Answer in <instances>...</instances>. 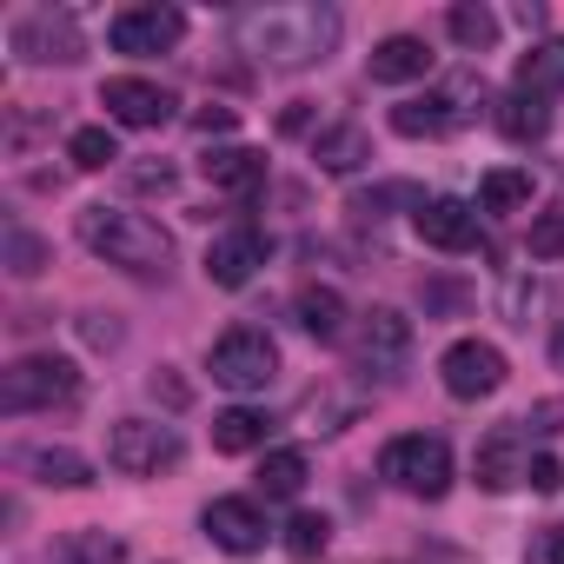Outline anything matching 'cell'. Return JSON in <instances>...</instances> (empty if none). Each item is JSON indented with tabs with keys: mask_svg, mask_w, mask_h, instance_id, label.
Masks as SVG:
<instances>
[{
	"mask_svg": "<svg viewBox=\"0 0 564 564\" xmlns=\"http://www.w3.org/2000/svg\"><path fill=\"white\" fill-rule=\"evenodd\" d=\"M445 28H452V41H458L465 54H485V47L498 41V14L478 8V0H458V8L445 14Z\"/></svg>",
	"mask_w": 564,
	"mask_h": 564,
	"instance_id": "28",
	"label": "cell"
},
{
	"mask_svg": "<svg viewBox=\"0 0 564 564\" xmlns=\"http://www.w3.org/2000/svg\"><path fill=\"white\" fill-rule=\"evenodd\" d=\"M206 372H213V386H226V392H265L272 372H279V346H272L259 326H232V333L213 339Z\"/></svg>",
	"mask_w": 564,
	"mask_h": 564,
	"instance_id": "6",
	"label": "cell"
},
{
	"mask_svg": "<svg viewBox=\"0 0 564 564\" xmlns=\"http://www.w3.org/2000/svg\"><path fill=\"white\" fill-rule=\"evenodd\" d=\"M107 465L127 471V478H160V471L180 465V432L153 425V419H120L107 432Z\"/></svg>",
	"mask_w": 564,
	"mask_h": 564,
	"instance_id": "7",
	"label": "cell"
},
{
	"mask_svg": "<svg viewBox=\"0 0 564 564\" xmlns=\"http://www.w3.org/2000/svg\"><path fill=\"white\" fill-rule=\"evenodd\" d=\"M551 359L564 366V319H557V333H551Z\"/></svg>",
	"mask_w": 564,
	"mask_h": 564,
	"instance_id": "38",
	"label": "cell"
},
{
	"mask_svg": "<svg viewBox=\"0 0 564 564\" xmlns=\"http://www.w3.org/2000/svg\"><path fill=\"white\" fill-rule=\"evenodd\" d=\"M531 206V173L524 166H491L478 180V213H524Z\"/></svg>",
	"mask_w": 564,
	"mask_h": 564,
	"instance_id": "22",
	"label": "cell"
},
{
	"mask_svg": "<svg viewBox=\"0 0 564 564\" xmlns=\"http://www.w3.org/2000/svg\"><path fill=\"white\" fill-rule=\"evenodd\" d=\"M199 524H206V538H213L219 551H232V557H246V551L265 544V511H259L252 498H213Z\"/></svg>",
	"mask_w": 564,
	"mask_h": 564,
	"instance_id": "15",
	"label": "cell"
},
{
	"mask_svg": "<svg viewBox=\"0 0 564 564\" xmlns=\"http://www.w3.org/2000/svg\"><path fill=\"white\" fill-rule=\"evenodd\" d=\"M259 265H265V232L259 226H226L206 246V279H213V286H226V293H239Z\"/></svg>",
	"mask_w": 564,
	"mask_h": 564,
	"instance_id": "12",
	"label": "cell"
},
{
	"mask_svg": "<svg viewBox=\"0 0 564 564\" xmlns=\"http://www.w3.org/2000/svg\"><path fill=\"white\" fill-rule=\"evenodd\" d=\"M259 491H265V498H300V491H306V452H300V445L265 452V465H259Z\"/></svg>",
	"mask_w": 564,
	"mask_h": 564,
	"instance_id": "25",
	"label": "cell"
},
{
	"mask_svg": "<svg viewBox=\"0 0 564 564\" xmlns=\"http://www.w3.org/2000/svg\"><path fill=\"white\" fill-rule=\"evenodd\" d=\"M524 485H531V491H544V498H551V491H564V465H557V458H551V452H538V458H531V471H524Z\"/></svg>",
	"mask_w": 564,
	"mask_h": 564,
	"instance_id": "34",
	"label": "cell"
},
{
	"mask_svg": "<svg viewBox=\"0 0 564 564\" xmlns=\"http://www.w3.org/2000/svg\"><path fill=\"white\" fill-rule=\"evenodd\" d=\"M326 544H333L326 511H293V524H286V551H293V557H319Z\"/></svg>",
	"mask_w": 564,
	"mask_h": 564,
	"instance_id": "30",
	"label": "cell"
},
{
	"mask_svg": "<svg viewBox=\"0 0 564 564\" xmlns=\"http://www.w3.org/2000/svg\"><path fill=\"white\" fill-rule=\"evenodd\" d=\"M8 265H14L21 279H34V272L47 265V246H41L28 226H8Z\"/></svg>",
	"mask_w": 564,
	"mask_h": 564,
	"instance_id": "32",
	"label": "cell"
},
{
	"mask_svg": "<svg viewBox=\"0 0 564 564\" xmlns=\"http://www.w3.org/2000/svg\"><path fill=\"white\" fill-rule=\"evenodd\" d=\"M313 160H319L326 173H359V166L372 160V133H366L359 120H339V127H319V140H313Z\"/></svg>",
	"mask_w": 564,
	"mask_h": 564,
	"instance_id": "20",
	"label": "cell"
},
{
	"mask_svg": "<svg viewBox=\"0 0 564 564\" xmlns=\"http://www.w3.org/2000/svg\"><path fill=\"white\" fill-rule=\"evenodd\" d=\"M14 54L34 61V67H54V61L67 67V61H80V28H74V14L41 8V14L14 21Z\"/></svg>",
	"mask_w": 564,
	"mask_h": 564,
	"instance_id": "11",
	"label": "cell"
},
{
	"mask_svg": "<svg viewBox=\"0 0 564 564\" xmlns=\"http://www.w3.org/2000/svg\"><path fill=\"white\" fill-rule=\"evenodd\" d=\"M199 173L219 186V193H259L265 186V153L259 147H213L199 160Z\"/></svg>",
	"mask_w": 564,
	"mask_h": 564,
	"instance_id": "18",
	"label": "cell"
},
{
	"mask_svg": "<svg viewBox=\"0 0 564 564\" xmlns=\"http://www.w3.org/2000/svg\"><path fill=\"white\" fill-rule=\"evenodd\" d=\"M386 206H412V213H419V206H425V193H419V186H405V180H392V186H379V193H359V199H352V213H359V219H379Z\"/></svg>",
	"mask_w": 564,
	"mask_h": 564,
	"instance_id": "31",
	"label": "cell"
},
{
	"mask_svg": "<svg viewBox=\"0 0 564 564\" xmlns=\"http://www.w3.org/2000/svg\"><path fill=\"white\" fill-rule=\"evenodd\" d=\"M366 74L379 87H405V80H425L432 74V47L419 34H386L372 54H366Z\"/></svg>",
	"mask_w": 564,
	"mask_h": 564,
	"instance_id": "17",
	"label": "cell"
},
{
	"mask_svg": "<svg viewBox=\"0 0 564 564\" xmlns=\"http://www.w3.org/2000/svg\"><path fill=\"white\" fill-rule=\"evenodd\" d=\"M80 246H87L94 259L133 272V279H166V265H173L166 226L147 219V213H127V206H87V213H80Z\"/></svg>",
	"mask_w": 564,
	"mask_h": 564,
	"instance_id": "2",
	"label": "cell"
},
{
	"mask_svg": "<svg viewBox=\"0 0 564 564\" xmlns=\"http://www.w3.org/2000/svg\"><path fill=\"white\" fill-rule=\"evenodd\" d=\"M478 107H485V80H478V74H452V80H438L425 100L392 107V133H405V140H438V133L471 127Z\"/></svg>",
	"mask_w": 564,
	"mask_h": 564,
	"instance_id": "4",
	"label": "cell"
},
{
	"mask_svg": "<svg viewBox=\"0 0 564 564\" xmlns=\"http://www.w3.org/2000/svg\"><path fill=\"white\" fill-rule=\"evenodd\" d=\"M518 425H531V432H564V399H538Z\"/></svg>",
	"mask_w": 564,
	"mask_h": 564,
	"instance_id": "35",
	"label": "cell"
},
{
	"mask_svg": "<svg viewBox=\"0 0 564 564\" xmlns=\"http://www.w3.org/2000/svg\"><path fill=\"white\" fill-rule=\"evenodd\" d=\"M405 359H412V319L392 313V306H372L359 319V333H352V366L366 379H399Z\"/></svg>",
	"mask_w": 564,
	"mask_h": 564,
	"instance_id": "8",
	"label": "cell"
},
{
	"mask_svg": "<svg viewBox=\"0 0 564 564\" xmlns=\"http://www.w3.org/2000/svg\"><path fill=\"white\" fill-rule=\"evenodd\" d=\"M564 87V41H538L531 54H518V67H511V94H524V100H551Z\"/></svg>",
	"mask_w": 564,
	"mask_h": 564,
	"instance_id": "19",
	"label": "cell"
},
{
	"mask_svg": "<svg viewBox=\"0 0 564 564\" xmlns=\"http://www.w3.org/2000/svg\"><path fill=\"white\" fill-rule=\"evenodd\" d=\"M293 319H300V333H306V339H319V346L346 339V300H339L333 286H300Z\"/></svg>",
	"mask_w": 564,
	"mask_h": 564,
	"instance_id": "21",
	"label": "cell"
},
{
	"mask_svg": "<svg viewBox=\"0 0 564 564\" xmlns=\"http://www.w3.org/2000/svg\"><path fill=\"white\" fill-rule=\"evenodd\" d=\"M80 399V366L74 359H54V352H28L0 372V412H54V405H74Z\"/></svg>",
	"mask_w": 564,
	"mask_h": 564,
	"instance_id": "3",
	"label": "cell"
},
{
	"mask_svg": "<svg viewBox=\"0 0 564 564\" xmlns=\"http://www.w3.org/2000/svg\"><path fill=\"white\" fill-rule=\"evenodd\" d=\"M265 432H272V419H265V412L232 405V412H219V419H213V452H259V445H265Z\"/></svg>",
	"mask_w": 564,
	"mask_h": 564,
	"instance_id": "23",
	"label": "cell"
},
{
	"mask_svg": "<svg viewBox=\"0 0 564 564\" xmlns=\"http://www.w3.org/2000/svg\"><path fill=\"white\" fill-rule=\"evenodd\" d=\"M67 160H74L80 173H107V166L120 160V147H113V133H107V127H74V140H67Z\"/></svg>",
	"mask_w": 564,
	"mask_h": 564,
	"instance_id": "29",
	"label": "cell"
},
{
	"mask_svg": "<svg viewBox=\"0 0 564 564\" xmlns=\"http://www.w3.org/2000/svg\"><path fill=\"white\" fill-rule=\"evenodd\" d=\"M180 34H186V14L180 8H120L113 14V28H107V41H113V54H166V47H180Z\"/></svg>",
	"mask_w": 564,
	"mask_h": 564,
	"instance_id": "10",
	"label": "cell"
},
{
	"mask_svg": "<svg viewBox=\"0 0 564 564\" xmlns=\"http://www.w3.org/2000/svg\"><path fill=\"white\" fill-rule=\"evenodd\" d=\"M438 379H445L452 399H491L505 386V352L485 346V339H458V346H445Z\"/></svg>",
	"mask_w": 564,
	"mask_h": 564,
	"instance_id": "9",
	"label": "cell"
},
{
	"mask_svg": "<svg viewBox=\"0 0 564 564\" xmlns=\"http://www.w3.org/2000/svg\"><path fill=\"white\" fill-rule=\"evenodd\" d=\"M28 465H34V478H41V485H67V491L94 485V465H87L80 452H67V445H41Z\"/></svg>",
	"mask_w": 564,
	"mask_h": 564,
	"instance_id": "27",
	"label": "cell"
},
{
	"mask_svg": "<svg viewBox=\"0 0 564 564\" xmlns=\"http://www.w3.org/2000/svg\"><path fill=\"white\" fill-rule=\"evenodd\" d=\"M232 41L265 67L300 74V67H319L339 47V14L326 0H259V8L232 14Z\"/></svg>",
	"mask_w": 564,
	"mask_h": 564,
	"instance_id": "1",
	"label": "cell"
},
{
	"mask_svg": "<svg viewBox=\"0 0 564 564\" xmlns=\"http://www.w3.org/2000/svg\"><path fill=\"white\" fill-rule=\"evenodd\" d=\"M379 471L412 498H445L452 491V445L438 432H405L379 452Z\"/></svg>",
	"mask_w": 564,
	"mask_h": 564,
	"instance_id": "5",
	"label": "cell"
},
{
	"mask_svg": "<svg viewBox=\"0 0 564 564\" xmlns=\"http://www.w3.org/2000/svg\"><path fill=\"white\" fill-rule=\"evenodd\" d=\"M54 564H127V544L113 531H67L54 544Z\"/></svg>",
	"mask_w": 564,
	"mask_h": 564,
	"instance_id": "26",
	"label": "cell"
},
{
	"mask_svg": "<svg viewBox=\"0 0 564 564\" xmlns=\"http://www.w3.org/2000/svg\"><path fill=\"white\" fill-rule=\"evenodd\" d=\"M531 259H564V213L531 219Z\"/></svg>",
	"mask_w": 564,
	"mask_h": 564,
	"instance_id": "33",
	"label": "cell"
},
{
	"mask_svg": "<svg viewBox=\"0 0 564 564\" xmlns=\"http://www.w3.org/2000/svg\"><path fill=\"white\" fill-rule=\"evenodd\" d=\"M498 133L518 140V147H524V140H544V133H551V100L505 94V100H498Z\"/></svg>",
	"mask_w": 564,
	"mask_h": 564,
	"instance_id": "24",
	"label": "cell"
},
{
	"mask_svg": "<svg viewBox=\"0 0 564 564\" xmlns=\"http://www.w3.org/2000/svg\"><path fill=\"white\" fill-rule=\"evenodd\" d=\"M100 107H107L120 127H166V120H173V94L153 87V80H140V74H113V80L100 87Z\"/></svg>",
	"mask_w": 564,
	"mask_h": 564,
	"instance_id": "13",
	"label": "cell"
},
{
	"mask_svg": "<svg viewBox=\"0 0 564 564\" xmlns=\"http://www.w3.org/2000/svg\"><path fill=\"white\" fill-rule=\"evenodd\" d=\"M531 564H564V524H544L531 538Z\"/></svg>",
	"mask_w": 564,
	"mask_h": 564,
	"instance_id": "36",
	"label": "cell"
},
{
	"mask_svg": "<svg viewBox=\"0 0 564 564\" xmlns=\"http://www.w3.org/2000/svg\"><path fill=\"white\" fill-rule=\"evenodd\" d=\"M193 127H199V133H232V127H239V113H232V107H199V113H193Z\"/></svg>",
	"mask_w": 564,
	"mask_h": 564,
	"instance_id": "37",
	"label": "cell"
},
{
	"mask_svg": "<svg viewBox=\"0 0 564 564\" xmlns=\"http://www.w3.org/2000/svg\"><path fill=\"white\" fill-rule=\"evenodd\" d=\"M478 485L485 491H511V485H524V471H531V452H524V425H498V432H485V445H478Z\"/></svg>",
	"mask_w": 564,
	"mask_h": 564,
	"instance_id": "16",
	"label": "cell"
},
{
	"mask_svg": "<svg viewBox=\"0 0 564 564\" xmlns=\"http://www.w3.org/2000/svg\"><path fill=\"white\" fill-rule=\"evenodd\" d=\"M412 226L432 252H471L478 246V206H465V199H425L412 213Z\"/></svg>",
	"mask_w": 564,
	"mask_h": 564,
	"instance_id": "14",
	"label": "cell"
}]
</instances>
